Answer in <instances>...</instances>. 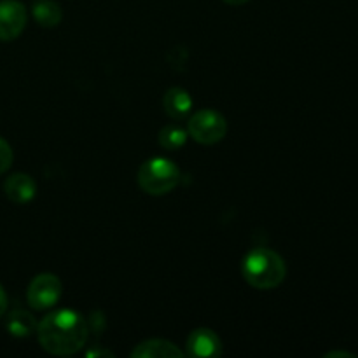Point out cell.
<instances>
[{
	"instance_id": "obj_7",
	"label": "cell",
	"mask_w": 358,
	"mask_h": 358,
	"mask_svg": "<svg viewBox=\"0 0 358 358\" xmlns=\"http://www.w3.org/2000/svg\"><path fill=\"white\" fill-rule=\"evenodd\" d=\"M185 355L196 358H213L222 353V341L212 329L199 327L189 334L185 343Z\"/></svg>"
},
{
	"instance_id": "obj_17",
	"label": "cell",
	"mask_w": 358,
	"mask_h": 358,
	"mask_svg": "<svg viewBox=\"0 0 358 358\" xmlns=\"http://www.w3.org/2000/svg\"><path fill=\"white\" fill-rule=\"evenodd\" d=\"M226 3H229V6H243V3L250 2V0H224Z\"/></svg>"
},
{
	"instance_id": "obj_3",
	"label": "cell",
	"mask_w": 358,
	"mask_h": 358,
	"mask_svg": "<svg viewBox=\"0 0 358 358\" xmlns=\"http://www.w3.org/2000/svg\"><path fill=\"white\" fill-rule=\"evenodd\" d=\"M140 189L150 196H164L180 182V168L166 157H152L143 161L136 173Z\"/></svg>"
},
{
	"instance_id": "obj_8",
	"label": "cell",
	"mask_w": 358,
	"mask_h": 358,
	"mask_svg": "<svg viewBox=\"0 0 358 358\" xmlns=\"http://www.w3.org/2000/svg\"><path fill=\"white\" fill-rule=\"evenodd\" d=\"M3 192L16 205H27L35 198L37 185H35V180L30 175L13 173L3 182Z\"/></svg>"
},
{
	"instance_id": "obj_2",
	"label": "cell",
	"mask_w": 358,
	"mask_h": 358,
	"mask_svg": "<svg viewBox=\"0 0 358 358\" xmlns=\"http://www.w3.org/2000/svg\"><path fill=\"white\" fill-rule=\"evenodd\" d=\"M245 282L257 290H271L282 285L287 276V264L278 252L259 247L248 252L241 262Z\"/></svg>"
},
{
	"instance_id": "obj_12",
	"label": "cell",
	"mask_w": 358,
	"mask_h": 358,
	"mask_svg": "<svg viewBox=\"0 0 358 358\" xmlns=\"http://www.w3.org/2000/svg\"><path fill=\"white\" fill-rule=\"evenodd\" d=\"M37 324L34 315H30L28 311L23 310H14L10 311L9 317L6 320V327L9 331L10 336L14 338H28V336L34 334L37 331Z\"/></svg>"
},
{
	"instance_id": "obj_18",
	"label": "cell",
	"mask_w": 358,
	"mask_h": 358,
	"mask_svg": "<svg viewBox=\"0 0 358 358\" xmlns=\"http://www.w3.org/2000/svg\"><path fill=\"white\" fill-rule=\"evenodd\" d=\"M325 357H352V353H346V352H331L327 353Z\"/></svg>"
},
{
	"instance_id": "obj_10",
	"label": "cell",
	"mask_w": 358,
	"mask_h": 358,
	"mask_svg": "<svg viewBox=\"0 0 358 358\" xmlns=\"http://www.w3.org/2000/svg\"><path fill=\"white\" fill-rule=\"evenodd\" d=\"M192 96L189 94V91H185L184 87H170V90L164 93L163 96V108L171 119L175 121H180L189 115V112L192 110Z\"/></svg>"
},
{
	"instance_id": "obj_9",
	"label": "cell",
	"mask_w": 358,
	"mask_h": 358,
	"mask_svg": "<svg viewBox=\"0 0 358 358\" xmlns=\"http://www.w3.org/2000/svg\"><path fill=\"white\" fill-rule=\"evenodd\" d=\"M185 353L168 339H147L131 352L133 358H182Z\"/></svg>"
},
{
	"instance_id": "obj_5",
	"label": "cell",
	"mask_w": 358,
	"mask_h": 358,
	"mask_svg": "<svg viewBox=\"0 0 358 358\" xmlns=\"http://www.w3.org/2000/svg\"><path fill=\"white\" fill-rule=\"evenodd\" d=\"M63 294L62 280L52 273H41L30 282L27 290V301L34 310H49L56 306Z\"/></svg>"
},
{
	"instance_id": "obj_6",
	"label": "cell",
	"mask_w": 358,
	"mask_h": 358,
	"mask_svg": "<svg viewBox=\"0 0 358 358\" xmlns=\"http://www.w3.org/2000/svg\"><path fill=\"white\" fill-rule=\"evenodd\" d=\"M27 9L20 0H0V41H16L27 27Z\"/></svg>"
},
{
	"instance_id": "obj_1",
	"label": "cell",
	"mask_w": 358,
	"mask_h": 358,
	"mask_svg": "<svg viewBox=\"0 0 358 358\" xmlns=\"http://www.w3.org/2000/svg\"><path fill=\"white\" fill-rule=\"evenodd\" d=\"M35 332L42 348L56 357L76 355L90 338L87 320L73 310H58L45 315Z\"/></svg>"
},
{
	"instance_id": "obj_16",
	"label": "cell",
	"mask_w": 358,
	"mask_h": 358,
	"mask_svg": "<svg viewBox=\"0 0 358 358\" xmlns=\"http://www.w3.org/2000/svg\"><path fill=\"white\" fill-rule=\"evenodd\" d=\"M7 311V294L3 290V287L0 285V318L3 317V313Z\"/></svg>"
},
{
	"instance_id": "obj_4",
	"label": "cell",
	"mask_w": 358,
	"mask_h": 358,
	"mask_svg": "<svg viewBox=\"0 0 358 358\" xmlns=\"http://www.w3.org/2000/svg\"><path fill=\"white\" fill-rule=\"evenodd\" d=\"M187 133L201 145H215L227 133L226 117L212 108H203L189 117Z\"/></svg>"
},
{
	"instance_id": "obj_14",
	"label": "cell",
	"mask_w": 358,
	"mask_h": 358,
	"mask_svg": "<svg viewBox=\"0 0 358 358\" xmlns=\"http://www.w3.org/2000/svg\"><path fill=\"white\" fill-rule=\"evenodd\" d=\"M13 159H14L13 149H10V145L6 142V140L0 138V175L6 173V171L9 170L10 164H13Z\"/></svg>"
},
{
	"instance_id": "obj_11",
	"label": "cell",
	"mask_w": 358,
	"mask_h": 358,
	"mask_svg": "<svg viewBox=\"0 0 358 358\" xmlns=\"http://www.w3.org/2000/svg\"><path fill=\"white\" fill-rule=\"evenodd\" d=\"M31 14H34V20L44 28L58 27L63 20L62 6L55 0H35Z\"/></svg>"
},
{
	"instance_id": "obj_13",
	"label": "cell",
	"mask_w": 358,
	"mask_h": 358,
	"mask_svg": "<svg viewBox=\"0 0 358 358\" xmlns=\"http://www.w3.org/2000/svg\"><path fill=\"white\" fill-rule=\"evenodd\" d=\"M187 129L180 128L177 124H168L164 126L159 131V136H157V142L163 149L166 150H178L187 143Z\"/></svg>"
},
{
	"instance_id": "obj_15",
	"label": "cell",
	"mask_w": 358,
	"mask_h": 358,
	"mask_svg": "<svg viewBox=\"0 0 358 358\" xmlns=\"http://www.w3.org/2000/svg\"><path fill=\"white\" fill-rule=\"evenodd\" d=\"M87 329L90 332H96V334H101L105 329V318L101 313H93L91 315V320H87Z\"/></svg>"
}]
</instances>
